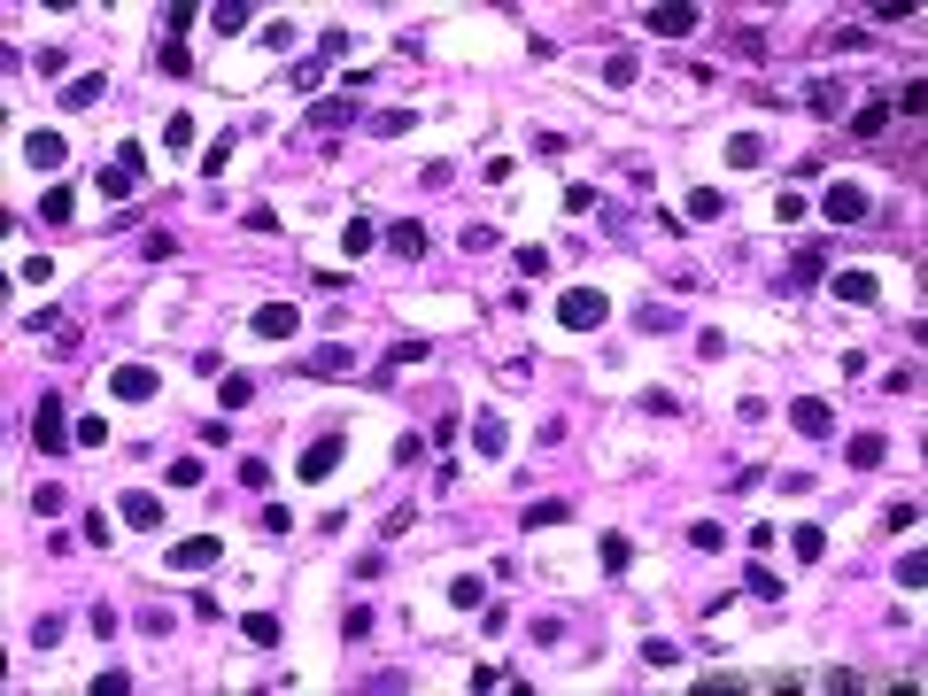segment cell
<instances>
[{"label":"cell","instance_id":"277c9868","mask_svg":"<svg viewBox=\"0 0 928 696\" xmlns=\"http://www.w3.org/2000/svg\"><path fill=\"white\" fill-rule=\"evenodd\" d=\"M155 387H163L155 364H116V372H109V395H116V403H155Z\"/></svg>","mask_w":928,"mask_h":696},{"label":"cell","instance_id":"ab89813d","mask_svg":"<svg viewBox=\"0 0 928 696\" xmlns=\"http://www.w3.org/2000/svg\"><path fill=\"white\" fill-rule=\"evenodd\" d=\"M263 534H294V511H287V503H263Z\"/></svg>","mask_w":928,"mask_h":696},{"label":"cell","instance_id":"f546056e","mask_svg":"<svg viewBox=\"0 0 928 696\" xmlns=\"http://www.w3.org/2000/svg\"><path fill=\"white\" fill-rule=\"evenodd\" d=\"M720 194H712V186H696V194H689V217H696V225H720Z\"/></svg>","mask_w":928,"mask_h":696},{"label":"cell","instance_id":"8d00e7d4","mask_svg":"<svg viewBox=\"0 0 928 696\" xmlns=\"http://www.w3.org/2000/svg\"><path fill=\"white\" fill-rule=\"evenodd\" d=\"M372 240H379V232L364 225V217H356V225H341V248H348V256H364V248H372Z\"/></svg>","mask_w":928,"mask_h":696},{"label":"cell","instance_id":"d6a6232c","mask_svg":"<svg viewBox=\"0 0 928 696\" xmlns=\"http://www.w3.org/2000/svg\"><path fill=\"white\" fill-rule=\"evenodd\" d=\"M642 666H650V673H666V666H681V650H673V642H658V635H650V642H642Z\"/></svg>","mask_w":928,"mask_h":696},{"label":"cell","instance_id":"ac0fdd59","mask_svg":"<svg viewBox=\"0 0 928 696\" xmlns=\"http://www.w3.org/2000/svg\"><path fill=\"white\" fill-rule=\"evenodd\" d=\"M302 372H318V379H333V372H356V356H348V348L333 341V348H318V356H302Z\"/></svg>","mask_w":928,"mask_h":696},{"label":"cell","instance_id":"5bb4252c","mask_svg":"<svg viewBox=\"0 0 928 696\" xmlns=\"http://www.w3.org/2000/svg\"><path fill=\"white\" fill-rule=\"evenodd\" d=\"M62 155H70L62 132H31V140H24V163H39V171H62Z\"/></svg>","mask_w":928,"mask_h":696},{"label":"cell","instance_id":"4316f807","mask_svg":"<svg viewBox=\"0 0 928 696\" xmlns=\"http://www.w3.org/2000/svg\"><path fill=\"white\" fill-rule=\"evenodd\" d=\"M248 642L256 650H279V611H248Z\"/></svg>","mask_w":928,"mask_h":696},{"label":"cell","instance_id":"836d02e7","mask_svg":"<svg viewBox=\"0 0 928 696\" xmlns=\"http://www.w3.org/2000/svg\"><path fill=\"white\" fill-rule=\"evenodd\" d=\"M921 580H928V557L905 550V557H898V588H921Z\"/></svg>","mask_w":928,"mask_h":696},{"label":"cell","instance_id":"ba28073f","mask_svg":"<svg viewBox=\"0 0 928 696\" xmlns=\"http://www.w3.org/2000/svg\"><path fill=\"white\" fill-rule=\"evenodd\" d=\"M116 519H124V526H140V534H163V503H155L147 488H132L124 503H116Z\"/></svg>","mask_w":928,"mask_h":696},{"label":"cell","instance_id":"e575fe53","mask_svg":"<svg viewBox=\"0 0 928 696\" xmlns=\"http://www.w3.org/2000/svg\"><path fill=\"white\" fill-rule=\"evenodd\" d=\"M604 78H611V86H635L642 62H635V55H611V62H604Z\"/></svg>","mask_w":928,"mask_h":696},{"label":"cell","instance_id":"7c38bea8","mask_svg":"<svg viewBox=\"0 0 928 696\" xmlns=\"http://www.w3.org/2000/svg\"><path fill=\"white\" fill-rule=\"evenodd\" d=\"M805 101H812L820 116H843V109H851V86H843V78H812Z\"/></svg>","mask_w":928,"mask_h":696},{"label":"cell","instance_id":"3957f363","mask_svg":"<svg viewBox=\"0 0 928 696\" xmlns=\"http://www.w3.org/2000/svg\"><path fill=\"white\" fill-rule=\"evenodd\" d=\"M557 318L573 325V333H596V325L611 318V302H604V294H596V287H573V294H565V302H557Z\"/></svg>","mask_w":928,"mask_h":696},{"label":"cell","instance_id":"60d3db41","mask_svg":"<svg viewBox=\"0 0 928 696\" xmlns=\"http://www.w3.org/2000/svg\"><path fill=\"white\" fill-rule=\"evenodd\" d=\"M31 642H39V650H55V642H62V619H55V611H47V619H31Z\"/></svg>","mask_w":928,"mask_h":696},{"label":"cell","instance_id":"6da1fadb","mask_svg":"<svg viewBox=\"0 0 928 696\" xmlns=\"http://www.w3.org/2000/svg\"><path fill=\"white\" fill-rule=\"evenodd\" d=\"M140 178H147V147L124 140V147H116V163L93 178V186H101V202H124V194H140Z\"/></svg>","mask_w":928,"mask_h":696},{"label":"cell","instance_id":"d4e9b609","mask_svg":"<svg viewBox=\"0 0 928 696\" xmlns=\"http://www.w3.org/2000/svg\"><path fill=\"white\" fill-rule=\"evenodd\" d=\"M596 557H604V573H627V565H635V542H627V534H604Z\"/></svg>","mask_w":928,"mask_h":696},{"label":"cell","instance_id":"d6986e66","mask_svg":"<svg viewBox=\"0 0 928 696\" xmlns=\"http://www.w3.org/2000/svg\"><path fill=\"white\" fill-rule=\"evenodd\" d=\"M101 93H109L101 78H70V86H62V109H70V116H86L93 101H101Z\"/></svg>","mask_w":928,"mask_h":696},{"label":"cell","instance_id":"74e56055","mask_svg":"<svg viewBox=\"0 0 928 696\" xmlns=\"http://www.w3.org/2000/svg\"><path fill=\"white\" fill-rule=\"evenodd\" d=\"M171 488H202V457H178L171 464Z\"/></svg>","mask_w":928,"mask_h":696},{"label":"cell","instance_id":"cb8c5ba5","mask_svg":"<svg viewBox=\"0 0 928 696\" xmlns=\"http://www.w3.org/2000/svg\"><path fill=\"white\" fill-rule=\"evenodd\" d=\"M70 217H78V194H70V186H55V194L39 202V225H70Z\"/></svg>","mask_w":928,"mask_h":696},{"label":"cell","instance_id":"603a6c76","mask_svg":"<svg viewBox=\"0 0 928 696\" xmlns=\"http://www.w3.org/2000/svg\"><path fill=\"white\" fill-rule=\"evenodd\" d=\"M851 132H859V140H882V132H890V101H867V109L851 116Z\"/></svg>","mask_w":928,"mask_h":696},{"label":"cell","instance_id":"7a4b0ae2","mask_svg":"<svg viewBox=\"0 0 928 696\" xmlns=\"http://www.w3.org/2000/svg\"><path fill=\"white\" fill-rule=\"evenodd\" d=\"M70 441H78V426L62 418V395H39V410H31V449L39 457H62Z\"/></svg>","mask_w":928,"mask_h":696},{"label":"cell","instance_id":"83f0119b","mask_svg":"<svg viewBox=\"0 0 928 696\" xmlns=\"http://www.w3.org/2000/svg\"><path fill=\"white\" fill-rule=\"evenodd\" d=\"M217 403H225V410L256 403V379H248V372H225V387H217Z\"/></svg>","mask_w":928,"mask_h":696},{"label":"cell","instance_id":"44dd1931","mask_svg":"<svg viewBox=\"0 0 928 696\" xmlns=\"http://www.w3.org/2000/svg\"><path fill=\"white\" fill-rule=\"evenodd\" d=\"M828 287H836L843 302H874V294H882V287H874V271H836Z\"/></svg>","mask_w":928,"mask_h":696},{"label":"cell","instance_id":"8992f818","mask_svg":"<svg viewBox=\"0 0 928 696\" xmlns=\"http://www.w3.org/2000/svg\"><path fill=\"white\" fill-rule=\"evenodd\" d=\"M248 325H256V341H294V333H302V310H294V302H263Z\"/></svg>","mask_w":928,"mask_h":696},{"label":"cell","instance_id":"9a60e30c","mask_svg":"<svg viewBox=\"0 0 928 696\" xmlns=\"http://www.w3.org/2000/svg\"><path fill=\"white\" fill-rule=\"evenodd\" d=\"M789 550H797V565H820L828 557V526H789Z\"/></svg>","mask_w":928,"mask_h":696},{"label":"cell","instance_id":"52a82bcc","mask_svg":"<svg viewBox=\"0 0 928 696\" xmlns=\"http://www.w3.org/2000/svg\"><path fill=\"white\" fill-rule=\"evenodd\" d=\"M867 194H859V186H828V194H820V217H828V225H859V217H867Z\"/></svg>","mask_w":928,"mask_h":696},{"label":"cell","instance_id":"e0dca14e","mask_svg":"<svg viewBox=\"0 0 928 696\" xmlns=\"http://www.w3.org/2000/svg\"><path fill=\"white\" fill-rule=\"evenodd\" d=\"M727 163H735V171H758V163H766V140H758V132H735V140H727Z\"/></svg>","mask_w":928,"mask_h":696},{"label":"cell","instance_id":"7402d4cb","mask_svg":"<svg viewBox=\"0 0 928 696\" xmlns=\"http://www.w3.org/2000/svg\"><path fill=\"white\" fill-rule=\"evenodd\" d=\"M843 457L859 464V472H874V464L890 457V441H882V434H851V449H843Z\"/></svg>","mask_w":928,"mask_h":696},{"label":"cell","instance_id":"1f68e13d","mask_svg":"<svg viewBox=\"0 0 928 696\" xmlns=\"http://www.w3.org/2000/svg\"><path fill=\"white\" fill-rule=\"evenodd\" d=\"M155 70H171V78H186V70H194V55H186L178 39H163V47H155Z\"/></svg>","mask_w":928,"mask_h":696},{"label":"cell","instance_id":"4fadbf2b","mask_svg":"<svg viewBox=\"0 0 928 696\" xmlns=\"http://www.w3.org/2000/svg\"><path fill=\"white\" fill-rule=\"evenodd\" d=\"M472 441H480V457H503V449H511V426H503L495 410H480V418H472Z\"/></svg>","mask_w":928,"mask_h":696},{"label":"cell","instance_id":"f35d334b","mask_svg":"<svg viewBox=\"0 0 928 696\" xmlns=\"http://www.w3.org/2000/svg\"><path fill=\"white\" fill-rule=\"evenodd\" d=\"M735 55H743V62H758V55H766V31H751V24H743V31H735Z\"/></svg>","mask_w":928,"mask_h":696},{"label":"cell","instance_id":"9c48e42d","mask_svg":"<svg viewBox=\"0 0 928 696\" xmlns=\"http://www.w3.org/2000/svg\"><path fill=\"white\" fill-rule=\"evenodd\" d=\"M217 534H194V542H171V573H202V565H217Z\"/></svg>","mask_w":928,"mask_h":696},{"label":"cell","instance_id":"484cf974","mask_svg":"<svg viewBox=\"0 0 928 696\" xmlns=\"http://www.w3.org/2000/svg\"><path fill=\"white\" fill-rule=\"evenodd\" d=\"M743 596H766V604H782V573H766V565H751V573H743Z\"/></svg>","mask_w":928,"mask_h":696},{"label":"cell","instance_id":"8fae6325","mask_svg":"<svg viewBox=\"0 0 928 696\" xmlns=\"http://www.w3.org/2000/svg\"><path fill=\"white\" fill-rule=\"evenodd\" d=\"M820 271H828V248H820V240H805V248H797V263H789V294L820 287Z\"/></svg>","mask_w":928,"mask_h":696},{"label":"cell","instance_id":"ffe728a7","mask_svg":"<svg viewBox=\"0 0 928 696\" xmlns=\"http://www.w3.org/2000/svg\"><path fill=\"white\" fill-rule=\"evenodd\" d=\"M310 124H318V132H333V124H356V101H341V93H325L318 109H310Z\"/></svg>","mask_w":928,"mask_h":696},{"label":"cell","instance_id":"5b68a950","mask_svg":"<svg viewBox=\"0 0 928 696\" xmlns=\"http://www.w3.org/2000/svg\"><path fill=\"white\" fill-rule=\"evenodd\" d=\"M789 426H797L805 441H828L836 434V410L820 403V395H797V403H789Z\"/></svg>","mask_w":928,"mask_h":696},{"label":"cell","instance_id":"d590c367","mask_svg":"<svg viewBox=\"0 0 928 696\" xmlns=\"http://www.w3.org/2000/svg\"><path fill=\"white\" fill-rule=\"evenodd\" d=\"M163 147H178V155H186V147H194V116H171V124H163Z\"/></svg>","mask_w":928,"mask_h":696},{"label":"cell","instance_id":"4dcf8cb0","mask_svg":"<svg viewBox=\"0 0 928 696\" xmlns=\"http://www.w3.org/2000/svg\"><path fill=\"white\" fill-rule=\"evenodd\" d=\"M565 519H573V503H557V495L550 503H526V526H565Z\"/></svg>","mask_w":928,"mask_h":696},{"label":"cell","instance_id":"f1b7e54d","mask_svg":"<svg viewBox=\"0 0 928 696\" xmlns=\"http://www.w3.org/2000/svg\"><path fill=\"white\" fill-rule=\"evenodd\" d=\"M387 248H395V256H426V232L418 225H387Z\"/></svg>","mask_w":928,"mask_h":696},{"label":"cell","instance_id":"2e32d148","mask_svg":"<svg viewBox=\"0 0 928 696\" xmlns=\"http://www.w3.org/2000/svg\"><path fill=\"white\" fill-rule=\"evenodd\" d=\"M650 31H658V39H689V31H696V8H650Z\"/></svg>","mask_w":928,"mask_h":696},{"label":"cell","instance_id":"30bf717a","mask_svg":"<svg viewBox=\"0 0 928 696\" xmlns=\"http://www.w3.org/2000/svg\"><path fill=\"white\" fill-rule=\"evenodd\" d=\"M341 449H348L341 434H318L310 449H302V480H333V464H341Z\"/></svg>","mask_w":928,"mask_h":696}]
</instances>
